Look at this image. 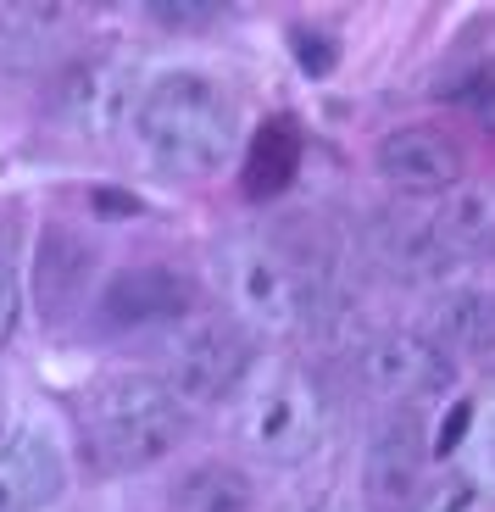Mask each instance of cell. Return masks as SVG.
Wrapping results in <instances>:
<instances>
[{
	"label": "cell",
	"instance_id": "obj_1",
	"mask_svg": "<svg viewBox=\"0 0 495 512\" xmlns=\"http://www.w3.org/2000/svg\"><path fill=\"white\" fill-rule=\"evenodd\" d=\"M128 134L156 179H212L240 140V101L212 73L178 67L140 90Z\"/></svg>",
	"mask_w": 495,
	"mask_h": 512
},
{
	"label": "cell",
	"instance_id": "obj_2",
	"mask_svg": "<svg viewBox=\"0 0 495 512\" xmlns=\"http://www.w3.org/2000/svg\"><path fill=\"white\" fill-rule=\"evenodd\" d=\"M217 284H223V301L234 307L240 329L251 323L262 334H295L340 312L329 273L273 240H229L217 251Z\"/></svg>",
	"mask_w": 495,
	"mask_h": 512
},
{
	"label": "cell",
	"instance_id": "obj_3",
	"mask_svg": "<svg viewBox=\"0 0 495 512\" xmlns=\"http://www.w3.org/2000/svg\"><path fill=\"white\" fill-rule=\"evenodd\" d=\"M190 423H195L190 407L151 373H117V379L95 384L84 407L89 446L117 474H134V468L173 457L190 440Z\"/></svg>",
	"mask_w": 495,
	"mask_h": 512
},
{
	"label": "cell",
	"instance_id": "obj_4",
	"mask_svg": "<svg viewBox=\"0 0 495 512\" xmlns=\"http://www.w3.org/2000/svg\"><path fill=\"white\" fill-rule=\"evenodd\" d=\"M240 435L273 468H295L329 440L334 401L323 379L301 362H273L240 390Z\"/></svg>",
	"mask_w": 495,
	"mask_h": 512
},
{
	"label": "cell",
	"instance_id": "obj_5",
	"mask_svg": "<svg viewBox=\"0 0 495 512\" xmlns=\"http://www.w3.org/2000/svg\"><path fill=\"white\" fill-rule=\"evenodd\" d=\"M251 368H256L251 334L234 318H190L167 346L162 384L184 407H212V401L240 396L251 384Z\"/></svg>",
	"mask_w": 495,
	"mask_h": 512
},
{
	"label": "cell",
	"instance_id": "obj_6",
	"mask_svg": "<svg viewBox=\"0 0 495 512\" xmlns=\"http://www.w3.org/2000/svg\"><path fill=\"white\" fill-rule=\"evenodd\" d=\"M140 73L123 56H84L73 62L51 90V117L73 134V140H112L117 128H128L134 106H140Z\"/></svg>",
	"mask_w": 495,
	"mask_h": 512
},
{
	"label": "cell",
	"instance_id": "obj_7",
	"mask_svg": "<svg viewBox=\"0 0 495 512\" xmlns=\"http://www.w3.org/2000/svg\"><path fill=\"white\" fill-rule=\"evenodd\" d=\"M356 373L384 401H423L451 384V357L434 346L429 334L390 329V334H373L368 346L356 351Z\"/></svg>",
	"mask_w": 495,
	"mask_h": 512
},
{
	"label": "cell",
	"instance_id": "obj_8",
	"mask_svg": "<svg viewBox=\"0 0 495 512\" xmlns=\"http://www.w3.org/2000/svg\"><path fill=\"white\" fill-rule=\"evenodd\" d=\"M67 490V457L51 429L17 418L0 423V512H45Z\"/></svg>",
	"mask_w": 495,
	"mask_h": 512
},
{
	"label": "cell",
	"instance_id": "obj_9",
	"mask_svg": "<svg viewBox=\"0 0 495 512\" xmlns=\"http://www.w3.org/2000/svg\"><path fill=\"white\" fill-rule=\"evenodd\" d=\"M368 251L407 284H445L462 268V251L440 234L434 212H401V206L395 212H373Z\"/></svg>",
	"mask_w": 495,
	"mask_h": 512
},
{
	"label": "cell",
	"instance_id": "obj_10",
	"mask_svg": "<svg viewBox=\"0 0 495 512\" xmlns=\"http://www.w3.org/2000/svg\"><path fill=\"white\" fill-rule=\"evenodd\" d=\"M195 284L167 262H145V268H123L106 279L101 290V318L112 329H167V323H190L195 312Z\"/></svg>",
	"mask_w": 495,
	"mask_h": 512
},
{
	"label": "cell",
	"instance_id": "obj_11",
	"mask_svg": "<svg viewBox=\"0 0 495 512\" xmlns=\"http://www.w3.org/2000/svg\"><path fill=\"white\" fill-rule=\"evenodd\" d=\"M423 479V429L412 412H384L362 440V496L379 512H401Z\"/></svg>",
	"mask_w": 495,
	"mask_h": 512
},
{
	"label": "cell",
	"instance_id": "obj_12",
	"mask_svg": "<svg viewBox=\"0 0 495 512\" xmlns=\"http://www.w3.org/2000/svg\"><path fill=\"white\" fill-rule=\"evenodd\" d=\"M373 167H379L390 184L401 190H418V195H434V190H457L468 179V156L451 134L429 123H407V128H390L379 145H373Z\"/></svg>",
	"mask_w": 495,
	"mask_h": 512
},
{
	"label": "cell",
	"instance_id": "obj_13",
	"mask_svg": "<svg viewBox=\"0 0 495 512\" xmlns=\"http://www.w3.org/2000/svg\"><path fill=\"white\" fill-rule=\"evenodd\" d=\"M67 34V6H23V0H6L0 6V67L12 73H39L62 51Z\"/></svg>",
	"mask_w": 495,
	"mask_h": 512
},
{
	"label": "cell",
	"instance_id": "obj_14",
	"mask_svg": "<svg viewBox=\"0 0 495 512\" xmlns=\"http://www.w3.org/2000/svg\"><path fill=\"white\" fill-rule=\"evenodd\" d=\"M301 128L295 117H267L251 134V151H245V195L267 201V195H284L290 179L301 173Z\"/></svg>",
	"mask_w": 495,
	"mask_h": 512
},
{
	"label": "cell",
	"instance_id": "obj_15",
	"mask_svg": "<svg viewBox=\"0 0 495 512\" xmlns=\"http://www.w3.org/2000/svg\"><path fill=\"white\" fill-rule=\"evenodd\" d=\"M429 340L445 351V357H451V351H462V357L495 362V295H484V290L445 295L440 307H434Z\"/></svg>",
	"mask_w": 495,
	"mask_h": 512
},
{
	"label": "cell",
	"instance_id": "obj_16",
	"mask_svg": "<svg viewBox=\"0 0 495 512\" xmlns=\"http://www.w3.org/2000/svg\"><path fill=\"white\" fill-rule=\"evenodd\" d=\"M167 512H256V485L234 462H201L173 485Z\"/></svg>",
	"mask_w": 495,
	"mask_h": 512
},
{
	"label": "cell",
	"instance_id": "obj_17",
	"mask_svg": "<svg viewBox=\"0 0 495 512\" xmlns=\"http://www.w3.org/2000/svg\"><path fill=\"white\" fill-rule=\"evenodd\" d=\"M434 223L462 256L495 251V184L462 179L457 190H445V201L434 206Z\"/></svg>",
	"mask_w": 495,
	"mask_h": 512
},
{
	"label": "cell",
	"instance_id": "obj_18",
	"mask_svg": "<svg viewBox=\"0 0 495 512\" xmlns=\"http://www.w3.org/2000/svg\"><path fill=\"white\" fill-rule=\"evenodd\" d=\"M89 262H95V256H89L73 234L51 229L45 240H39V301H45L51 312H67L89 284Z\"/></svg>",
	"mask_w": 495,
	"mask_h": 512
},
{
	"label": "cell",
	"instance_id": "obj_19",
	"mask_svg": "<svg viewBox=\"0 0 495 512\" xmlns=\"http://www.w3.org/2000/svg\"><path fill=\"white\" fill-rule=\"evenodd\" d=\"M462 457V479L479 490H495V401L473 407V423H468V440L457 446Z\"/></svg>",
	"mask_w": 495,
	"mask_h": 512
},
{
	"label": "cell",
	"instance_id": "obj_20",
	"mask_svg": "<svg viewBox=\"0 0 495 512\" xmlns=\"http://www.w3.org/2000/svg\"><path fill=\"white\" fill-rule=\"evenodd\" d=\"M418 512H484V490L457 474V479H445V485H434L429 496L418 501Z\"/></svg>",
	"mask_w": 495,
	"mask_h": 512
},
{
	"label": "cell",
	"instance_id": "obj_21",
	"mask_svg": "<svg viewBox=\"0 0 495 512\" xmlns=\"http://www.w3.org/2000/svg\"><path fill=\"white\" fill-rule=\"evenodd\" d=\"M17 318H23V279H17V268L0 256V346L17 334Z\"/></svg>",
	"mask_w": 495,
	"mask_h": 512
},
{
	"label": "cell",
	"instance_id": "obj_22",
	"mask_svg": "<svg viewBox=\"0 0 495 512\" xmlns=\"http://www.w3.org/2000/svg\"><path fill=\"white\" fill-rule=\"evenodd\" d=\"M151 17L162 28H173V34H190V28H212L223 17V6H184L178 0V6H151Z\"/></svg>",
	"mask_w": 495,
	"mask_h": 512
},
{
	"label": "cell",
	"instance_id": "obj_23",
	"mask_svg": "<svg viewBox=\"0 0 495 512\" xmlns=\"http://www.w3.org/2000/svg\"><path fill=\"white\" fill-rule=\"evenodd\" d=\"M457 101H468V106H473V117L495 128V67H484V73L473 78V84H462Z\"/></svg>",
	"mask_w": 495,
	"mask_h": 512
},
{
	"label": "cell",
	"instance_id": "obj_24",
	"mask_svg": "<svg viewBox=\"0 0 495 512\" xmlns=\"http://www.w3.org/2000/svg\"><path fill=\"white\" fill-rule=\"evenodd\" d=\"M468 423H473V401H457V407H451V418H440V435H434V451H451V457H457V446L462 440H468Z\"/></svg>",
	"mask_w": 495,
	"mask_h": 512
},
{
	"label": "cell",
	"instance_id": "obj_25",
	"mask_svg": "<svg viewBox=\"0 0 495 512\" xmlns=\"http://www.w3.org/2000/svg\"><path fill=\"white\" fill-rule=\"evenodd\" d=\"M295 56H301L306 73H329L334 67V51L323 45V34H306V28H295Z\"/></svg>",
	"mask_w": 495,
	"mask_h": 512
},
{
	"label": "cell",
	"instance_id": "obj_26",
	"mask_svg": "<svg viewBox=\"0 0 495 512\" xmlns=\"http://www.w3.org/2000/svg\"><path fill=\"white\" fill-rule=\"evenodd\" d=\"M89 201H95V212H106V218H134V195H117V190H95L89 195Z\"/></svg>",
	"mask_w": 495,
	"mask_h": 512
},
{
	"label": "cell",
	"instance_id": "obj_27",
	"mask_svg": "<svg viewBox=\"0 0 495 512\" xmlns=\"http://www.w3.org/2000/svg\"><path fill=\"white\" fill-rule=\"evenodd\" d=\"M295 512H351V507H345L340 496H312V501H301Z\"/></svg>",
	"mask_w": 495,
	"mask_h": 512
}]
</instances>
